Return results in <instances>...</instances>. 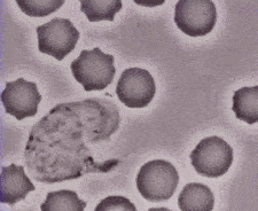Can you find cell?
I'll list each match as a JSON object with an SVG mask.
<instances>
[{
	"instance_id": "cell-13",
	"label": "cell",
	"mask_w": 258,
	"mask_h": 211,
	"mask_svg": "<svg viewBox=\"0 0 258 211\" xmlns=\"http://www.w3.org/2000/svg\"><path fill=\"white\" fill-rule=\"evenodd\" d=\"M85 208L86 202L82 201L76 192L68 189L48 193L40 205L41 211H83Z\"/></svg>"
},
{
	"instance_id": "cell-3",
	"label": "cell",
	"mask_w": 258,
	"mask_h": 211,
	"mask_svg": "<svg viewBox=\"0 0 258 211\" xmlns=\"http://www.w3.org/2000/svg\"><path fill=\"white\" fill-rule=\"evenodd\" d=\"M178 184L177 169L165 160H153L145 163L137 176V188L141 196L151 202L171 198Z\"/></svg>"
},
{
	"instance_id": "cell-8",
	"label": "cell",
	"mask_w": 258,
	"mask_h": 211,
	"mask_svg": "<svg viewBox=\"0 0 258 211\" xmlns=\"http://www.w3.org/2000/svg\"><path fill=\"white\" fill-rule=\"evenodd\" d=\"M41 96L36 83L18 78L14 82L6 83L2 92V102L7 114L18 119L33 117L38 113Z\"/></svg>"
},
{
	"instance_id": "cell-7",
	"label": "cell",
	"mask_w": 258,
	"mask_h": 211,
	"mask_svg": "<svg viewBox=\"0 0 258 211\" xmlns=\"http://www.w3.org/2000/svg\"><path fill=\"white\" fill-rule=\"evenodd\" d=\"M156 84L151 73L141 68L125 69L116 85L119 101L127 108H145L155 97Z\"/></svg>"
},
{
	"instance_id": "cell-11",
	"label": "cell",
	"mask_w": 258,
	"mask_h": 211,
	"mask_svg": "<svg viewBox=\"0 0 258 211\" xmlns=\"http://www.w3.org/2000/svg\"><path fill=\"white\" fill-rule=\"evenodd\" d=\"M232 110L240 121L256 124L258 122V86L236 90L233 96Z\"/></svg>"
},
{
	"instance_id": "cell-1",
	"label": "cell",
	"mask_w": 258,
	"mask_h": 211,
	"mask_svg": "<svg viewBox=\"0 0 258 211\" xmlns=\"http://www.w3.org/2000/svg\"><path fill=\"white\" fill-rule=\"evenodd\" d=\"M119 122L117 107L106 99L55 106L32 126L29 135L24 161L30 176L39 183L55 184L113 170L119 161L97 162L87 144L109 139Z\"/></svg>"
},
{
	"instance_id": "cell-15",
	"label": "cell",
	"mask_w": 258,
	"mask_h": 211,
	"mask_svg": "<svg viewBox=\"0 0 258 211\" xmlns=\"http://www.w3.org/2000/svg\"><path fill=\"white\" fill-rule=\"evenodd\" d=\"M137 208L127 197L108 196L95 206V211H136Z\"/></svg>"
},
{
	"instance_id": "cell-5",
	"label": "cell",
	"mask_w": 258,
	"mask_h": 211,
	"mask_svg": "<svg viewBox=\"0 0 258 211\" xmlns=\"http://www.w3.org/2000/svg\"><path fill=\"white\" fill-rule=\"evenodd\" d=\"M216 22L217 11L211 0H179L174 8V23L187 36L210 34Z\"/></svg>"
},
{
	"instance_id": "cell-10",
	"label": "cell",
	"mask_w": 258,
	"mask_h": 211,
	"mask_svg": "<svg viewBox=\"0 0 258 211\" xmlns=\"http://www.w3.org/2000/svg\"><path fill=\"white\" fill-rule=\"evenodd\" d=\"M214 205L212 191L200 183L187 184L178 196V206L181 211H211Z\"/></svg>"
},
{
	"instance_id": "cell-14",
	"label": "cell",
	"mask_w": 258,
	"mask_h": 211,
	"mask_svg": "<svg viewBox=\"0 0 258 211\" xmlns=\"http://www.w3.org/2000/svg\"><path fill=\"white\" fill-rule=\"evenodd\" d=\"M21 11L31 18H45L64 5V0H16Z\"/></svg>"
},
{
	"instance_id": "cell-12",
	"label": "cell",
	"mask_w": 258,
	"mask_h": 211,
	"mask_svg": "<svg viewBox=\"0 0 258 211\" xmlns=\"http://www.w3.org/2000/svg\"><path fill=\"white\" fill-rule=\"evenodd\" d=\"M122 7L120 0H81V11L90 22H113Z\"/></svg>"
},
{
	"instance_id": "cell-6",
	"label": "cell",
	"mask_w": 258,
	"mask_h": 211,
	"mask_svg": "<svg viewBox=\"0 0 258 211\" xmlns=\"http://www.w3.org/2000/svg\"><path fill=\"white\" fill-rule=\"evenodd\" d=\"M39 52L62 61L76 47L80 31L68 19L55 18L37 27Z\"/></svg>"
},
{
	"instance_id": "cell-9",
	"label": "cell",
	"mask_w": 258,
	"mask_h": 211,
	"mask_svg": "<svg viewBox=\"0 0 258 211\" xmlns=\"http://www.w3.org/2000/svg\"><path fill=\"white\" fill-rule=\"evenodd\" d=\"M36 189L26 175L22 165L11 164L10 167L2 168V179H0V202L11 206L15 205L19 201L27 197L30 192Z\"/></svg>"
},
{
	"instance_id": "cell-2",
	"label": "cell",
	"mask_w": 258,
	"mask_h": 211,
	"mask_svg": "<svg viewBox=\"0 0 258 211\" xmlns=\"http://www.w3.org/2000/svg\"><path fill=\"white\" fill-rule=\"evenodd\" d=\"M70 69L86 92L105 90L116 75L114 56L106 54L99 47L83 49L80 56L72 62Z\"/></svg>"
},
{
	"instance_id": "cell-4",
	"label": "cell",
	"mask_w": 258,
	"mask_h": 211,
	"mask_svg": "<svg viewBox=\"0 0 258 211\" xmlns=\"http://www.w3.org/2000/svg\"><path fill=\"white\" fill-rule=\"evenodd\" d=\"M190 163L199 175L219 178L230 170L233 163V150L225 140L217 135L201 140L189 155Z\"/></svg>"
}]
</instances>
